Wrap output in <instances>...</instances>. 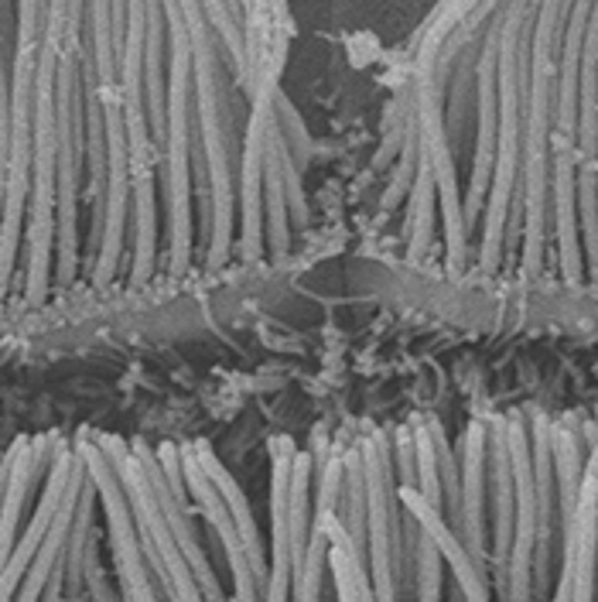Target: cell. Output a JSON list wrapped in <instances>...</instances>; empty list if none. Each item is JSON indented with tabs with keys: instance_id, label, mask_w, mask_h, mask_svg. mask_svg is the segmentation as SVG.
I'll list each match as a JSON object with an SVG mask.
<instances>
[{
	"instance_id": "3",
	"label": "cell",
	"mask_w": 598,
	"mask_h": 602,
	"mask_svg": "<svg viewBox=\"0 0 598 602\" xmlns=\"http://www.w3.org/2000/svg\"><path fill=\"white\" fill-rule=\"evenodd\" d=\"M592 7L595 0H575L568 14L557 120H554V137H551L554 250H557V271L568 281H581V274H588L585 247H581V219H578V96H581V52H585Z\"/></svg>"
},
{
	"instance_id": "13",
	"label": "cell",
	"mask_w": 598,
	"mask_h": 602,
	"mask_svg": "<svg viewBox=\"0 0 598 602\" xmlns=\"http://www.w3.org/2000/svg\"><path fill=\"white\" fill-rule=\"evenodd\" d=\"M561 558L571 561V602H595L598 592V448L588 459L581 500L571 527L561 530Z\"/></svg>"
},
{
	"instance_id": "2",
	"label": "cell",
	"mask_w": 598,
	"mask_h": 602,
	"mask_svg": "<svg viewBox=\"0 0 598 602\" xmlns=\"http://www.w3.org/2000/svg\"><path fill=\"white\" fill-rule=\"evenodd\" d=\"M168 17V151H164V196H168V274H185L192 264V130L195 113V69L192 38L182 0H164Z\"/></svg>"
},
{
	"instance_id": "10",
	"label": "cell",
	"mask_w": 598,
	"mask_h": 602,
	"mask_svg": "<svg viewBox=\"0 0 598 602\" xmlns=\"http://www.w3.org/2000/svg\"><path fill=\"white\" fill-rule=\"evenodd\" d=\"M83 469H86V462H83V455L76 452V445H69V448L55 459V466H52V473H48V486H45L41 500L34 506V517H31L28 530L21 534V541L14 544V551L3 558V602H10L17 596V589H21L28 568H31V561L38 558V551H41V544H45V537H48V530H52V523H55L62 503H65L72 483H76V476H79Z\"/></svg>"
},
{
	"instance_id": "16",
	"label": "cell",
	"mask_w": 598,
	"mask_h": 602,
	"mask_svg": "<svg viewBox=\"0 0 598 602\" xmlns=\"http://www.w3.org/2000/svg\"><path fill=\"white\" fill-rule=\"evenodd\" d=\"M185 445L192 448V455L199 459L202 469L209 473V479L215 483V490L222 493L226 506L233 510V517H236V523H239V530H243V541H246V551H250V561H253L257 582H260V589H264V596H267V582H270V575H267V554H264V544H260V530H257V520H253V513H250V500L243 497L239 483L229 476V469L219 462V455L212 452V445H209L205 438L185 442Z\"/></svg>"
},
{
	"instance_id": "20",
	"label": "cell",
	"mask_w": 598,
	"mask_h": 602,
	"mask_svg": "<svg viewBox=\"0 0 598 602\" xmlns=\"http://www.w3.org/2000/svg\"><path fill=\"white\" fill-rule=\"evenodd\" d=\"M328 561H332V558H328ZM332 579H335L339 602H359L356 589H352V579H349V575H345V568H342V565H335V561H332Z\"/></svg>"
},
{
	"instance_id": "4",
	"label": "cell",
	"mask_w": 598,
	"mask_h": 602,
	"mask_svg": "<svg viewBox=\"0 0 598 602\" xmlns=\"http://www.w3.org/2000/svg\"><path fill=\"white\" fill-rule=\"evenodd\" d=\"M96 438L120 473V483H123L130 506H134V517H137V530H140L147 561H151L168 602H205L199 579H195V572H192V565H189V558H185V551L168 523V513L161 506L158 486H154L140 452L134 448V442H127L120 435L96 431Z\"/></svg>"
},
{
	"instance_id": "17",
	"label": "cell",
	"mask_w": 598,
	"mask_h": 602,
	"mask_svg": "<svg viewBox=\"0 0 598 602\" xmlns=\"http://www.w3.org/2000/svg\"><path fill=\"white\" fill-rule=\"evenodd\" d=\"M86 479H89V469H83V473L76 476V483H72L69 497L62 503V510H58V517H55V523H52V530H48V537H45L38 558L31 561V568H28V575H24L17 596L10 602H41L45 589H48V579H52V572H55V565H58V558H62L69 537H72V523H76V510H79V497H83Z\"/></svg>"
},
{
	"instance_id": "7",
	"label": "cell",
	"mask_w": 598,
	"mask_h": 602,
	"mask_svg": "<svg viewBox=\"0 0 598 602\" xmlns=\"http://www.w3.org/2000/svg\"><path fill=\"white\" fill-rule=\"evenodd\" d=\"M578 219L585 271L598 278V0L588 17L578 96Z\"/></svg>"
},
{
	"instance_id": "18",
	"label": "cell",
	"mask_w": 598,
	"mask_h": 602,
	"mask_svg": "<svg viewBox=\"0 0 598 602\" xmlns=\"http://www.w3.org/2000/svg\"><path fill=\"white\" fill-rule=\"evenodd\" d=\"M434 219H438V182L431 172V161L420 151V168L414 178V192L407 202V222H403V236H407V260L420 264L431 257L434 250Z\"/></svg>"
},
{
	"instance_id": "11",
	"label": "cell",
	"mask_w": 598,
	"mask_h": 602,
	"mask_svg": "<svg viewBox=\"0 0 598 602\" xmlns=\"http://www.w3.org/2000/svg\"><path fill=\"white\" fill-rule=\"evenodd\" d=\"M270 517H274V565H270V582L264 602H291L295 599V551H291V476H295V459L298 445L288 435L270 438Z\"/></svg>"
},
{
	"instance_id": "14",
	"label": "cell",
	"mask_w": 598,
	"mask_h": 602,
	"mask_svg": "<svg viewBox=\"0 0 598 602\" xmlns=\"http://www.w3.org/2000/svg\"><path fill=\"white\" fill-rule=\"evenodd\" d=\"M400 503L420 520V527H424V530L431 534V541L438 544V551H441L445 565L451 568V575H455V582H458L465 602H493L486 568L472 558V551L465 548L462 534L448 527V520L427 503V497H424L417 486H400Z\"/></svg>"
},
{
	"instance_id": "8",
	"label": "cell",
	"mask_w": 598,
	"mask_h": 602,
	"mask_svg": "<svg viewBox=\"0 0 598 602\" xmlns=\"http://www.w3.org/2000/svg\"><path fill=\"white\" fill-rule=\"evenodd\" d=\"M311 469L314 455L298 452L295 476H291V551H295V599L291 602H321L325 572H332L328 561V530L321 513L311 520Z\"/></svg>"
},
{
	"instance_id": "9",
	"label": "cell",
	"mask_w": 598,
	"mask_h": 602,
	"mask_svg": "<svg viewBox=\"0 0 598 602\" xmlns=\"http://www.w3.org/2000/svg\"><path fill=\"white\" fill-rule=\"evenodd\" d=\"M182 459H185L189 490H192V497L199 503L209 530H215V537L222 544V554L229 561V572H233V602H264V589L257 582V572H253V561H250V551H246V541H243V530H239L233 510L226 506L222 493L215 490V483L209 479V473L202 469V462L192 455L189 445H182Z\"/></svg>"
},
{
	"instance_id": "15",
	"label": "cell",
	"mask_w": 598,
	"mask_h": 602,
	"mask_svg": "<svg viewBox=\"0 0 598 602\" xmlns=\"http://www.w3.org/2000/svg\"><path fill=\"white\" fill-rule=\"evenodd\" d=\"M462 506H465V548L486 568V486H489V424L476 414L462 442Z\"/></svg>"
},
{
	"instance_id": "5",
	"label": "cell",
	"mask_w": 598,
	"mask_h": 602,
	"mask_svg": "<svg viewBox=\"0 0 598 602\" xmlns=\"http://www.w3.org/2000/svg\"><path fill=\"white\" fill-rule=\"evenodd\" d=\"M366 493H370V579L380 602H400L403 589V510L400 486L394 483V442L387 431L373 428L363 442Z\"/></svg>"
},
{
	"instance_id": "12",
	"label": "cell",
	"mask_w": 598,
	"mask_h": 602,
	"mask_svg": "<svg viewBox=\"0 0 598 602\" xmlns=\"http://www.w3.org/2000/svg\"><path fill=\"white\" fill-rule=\"evenodd\" d=\"M69 448V438L62 435H38V438H17L3 459V558L14 551L17 544V523L21 513L28 506L31 490L38 486V479L45 473H52L48 466H55V459Z\"/></svg>"
},
{
	"instance_id": "6",
	"label": "cell",
	"mask_w": 598,
	"mask_h": 602,
	"mask_svg": "<svg viewBox=\"0 0 598 602\" xmlns=\"http://www.w3.org/2000/svg\"><path fill=\"white\" fill-rule=\"evenodd\" d=\"M76 452L83 455L96 490H100L103 510H106V523H109V544H113V558H116V575H120V589H123V602H168L137 530V517L130 497L120 483L116 466L109 462V455L103 452L100 438L93 428H83L76 435Z\"/></svg>"
},
{
	"instance_id": "19",
	"label": "cell",
	"mask_w": 598,
	"mask_h": 602,
	"mask_svg": "<svg viewBox=\"0 0 598 602\" xmlns=\"http://www.w3.org/2000/svg\"><path fill=\"white\" fill-rule=\"evenodd\" d=\"M445 599V558L431 534H420L417 548V599L414 602H441Z\"/></svg>"
},
{
	"instance_id": "1",
	"label": "cell",
	"mask_w": 598,
	"mask_h": 602,
	"mask_svg": "<svg viewBox=\"0 0 598 602\" xmlns=\"http://www.w3.org/2000/svg\"><path fill=\"white\" fill-rule=\"evenodd\" d=\"M48 38V0H17V41L3 65V298L24 274V233L34 178V116H38V72Z\"/></svg>"
}]
</instances>
